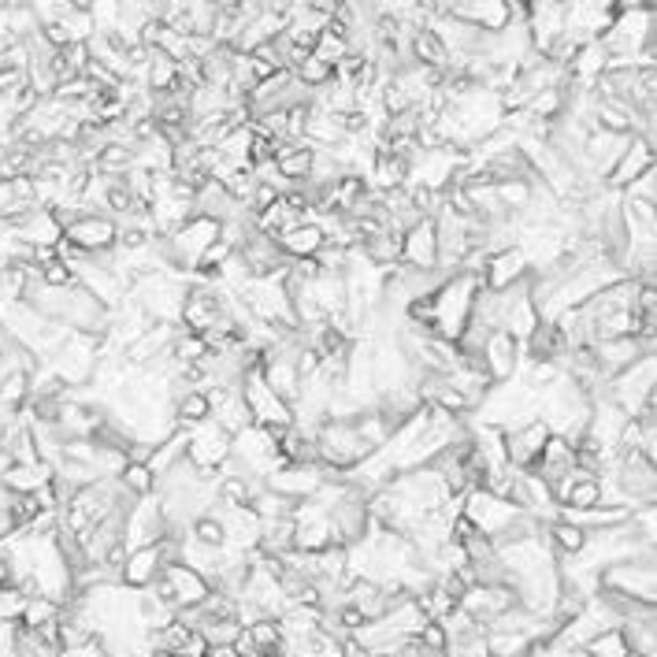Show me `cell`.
<instances>
[{
    "label": "cell",
    "mask_w": 657,
    "mask_h": 657,
    "mask_svg": "<svg viewBox=\"0 0 657 657\" xmlns=\"http://www.w3.org/2000/svg\"><path fill=\"white\" fill-rule=\"evenodd\" d=\"M60 657H108V650L100 646L97 639H89V643H82V646H75V650H63Z\"/></svg>",
    "instance_id": "28"
},
{
    "label": "cell",
    "mask_w": 657,
    "mask_h": 657,
    "mask_svg": "<svg viewBox=\"0 0 657 657\" xmlns=\"http://www.w3.org/2000/svg\"><path fill=\"white\" fill-rule=\"evenodd\" d=\"M116 483L122 487V494H127L130 501L156 494V475H153L149 464H122V472L116 475Z\"/></svg>",
    "instance_id": "23"
},
{
    "label": "cell",
    "mask_w": 657,
    "mask_h": 657,
    "mask_svg": "<svg viewBox=\"0 0 657 657\" xmlns=\"http://www.w3.org/2000/svg\"><path fill=\"white\" fill-rule=\"evenodd\" d=\"M97 361H100V339H89V334H71V339L60 345V353H56L52 361H45V364H49V372L60 379L67 390H82L89 379H94Z\"/></svg>",
    "instance_id": "5"
},
{
    "label": "cell",
    "mask_w": 657,
    "mask_h": 657,
    "mask_svg": "<svg viewBox=\"0 0 657 657\" xmlns=\"http://www.w3.org/2000/svg\"><path fill=\"white\" fill-rule=\"evenodd\" d=\"M275 245H278V253L286 256V264H297V261H316L327 238H323V231L316 223L305 219V223H297L294 231H286L283 238H275Z\"/></svg>",
    "instance_id": "18"
},
{
    "label": "cell",
    "mask_w": 657,
    "mask_h": 657,
    "mask_svg": "<svg viewBox=\"0 0 657 657\" xmlns=\"http://www.w3.org/2000/svg\"><path fill=\"white\" fill-rule=\"evenodd\" d=\"M584 654L587 657H628L631 650H628V643H624V635L617 628V631H601L598 639H590L584 646Z\"/></svg>",
    "instance_id": "24"
},
{
    "label": "cell",
    "mask_w": 657,
    "mask_h": 657,
    "mask_svg": "<svg viewBox=\"0 0 657 657\" xmlns=\"http://www.w3.org/2000/svg\"><path fill=\"white\" fill-rule=\"evenodd\" d=\"M242 398H245V405H249V416L256 428H267V431L294 428V412H290L286 401H278L272 394V386L261 379V367H249V372L242 375Z\"/></svg>",
    "instance_id": "7"
},
{
    "label": "cell",
    "mask_w": 657,
    "mask_h": 657,
    "mask_svg": "<svg viewBox=\"0 0 657 657\" xmlns=\"http://www.w3.org/2000/svg\"><path fill=\"white\" fill-rule=\"evenodd\" d=\"M479 275L472 272H457L450 278H442V286L431 294V334L442 342H453L464 334L468 320H472V305L479 294Z\"/></svg>",
    "instance_id": "1"
},
{
    "label": "cell",
    "mask_w": 657,
    "mask_h": 657,
    "mask_svg": "<svg viewBox=\"0 0 657 657\" xmlns=\"http://www.w3.org/2000/svg\"><path fill=\"white\" fill-rule=\"evenodd\" d=\"M186 461L197 468V472L219 475L231 461V434L219 428L216 420H205L197 428L186 431Z\"/></svg>",
    "instance_id": "6"
},
{
    "label": "cell",
    "mask_w": 657,
    "mask_h": 657,
    "mask_svg": "<svg viewBox=\"0 0 657 657\" xmlns=\"http://www.w3.org/2000/svg\"><path fill=\"white\" fill-rule=\"evenodd\" d=\"M520 361H523L520 342H512L506 331H494L483 342V350H479V367L487 372L490 383H506V379H512L520 372Z\"/></svg>",
    "instance_id": "14"
},
{
    "label": "cell",
    "mask_w": 657,
    "mask_h": 657,
    "mask_svg": "<svg viewBox=\"0 0 657 657\" xmlns=\"http://www.w3.org/2000/svg\"><path fill=\"white\" fill-rule=\"evenodd\" d=\"M531 472L539 475L546 487H557L568 472H576L572 445H568L565 439H553V434H550V442L542 445V453H539V461H535Z\"/></svg>",
    "instance_id": "19"
},
{
    "label": "cell",
    "mask_w": 657,
    "mask_h": 657,
    "mask_svg": "<svg viewBox=\"0 0 657 657\" xmlns=\"http://www.w3.org/2000/svg\"><path fill=\"white\" fill-rule=\"evenodd\" d=\"M19 654H22V624L0 620V657H19Z\"/></svg>",
    "instance_id": "25"
},
{
    "label": "cell",
    "mask_w": 657,
    "mask_h": 657,
    "mask_svg": "<svg viewBox=\"0 0 657 657\" xmlns=\"http://www.w3.org/2000/svg\"><path fill=\"white\" fill-rule=\"evenodd\" d=\"M654 167V145H646L643 138H628V149H624V156L617 160V167H612V175L606 178V189H620L624 186H631L635 178H639L643 171H650Z\"/></svg>",
    "instance_id": "17"
},
{
    "label": "cell",
    "mask_w": 657,
    "mask_h": 657,
    "mask_svg": "<svg viewBox=\"0 0 657 657\" xmlns=\"http://www.w3.org/2000/svg\"><path fill=\"white\" fill-rule=\"evenodd\" d=\"M167 539V523L160 512V501L156 494L138 498L127 506V517H122V550H141V546H156Z\"/></svg>",
    "instance_id": "8"
},
{
    "label": "cell",
    "mask_w": 657,
    "mask_h": 657,
    "mask_svg": "<svg viewBox=\"0 0 657 657\" xmlns=\"http://www.w3.org/2000/svg\"><path fill=\"white\" fill-rule=\"evenodd\" d=\"M654 353V342H643V339H609V342H590V356H595L598 372L612 379L620 372H628L635 361H643V356Z\"/></svg>",
    "instance_id": "12"
},
{
    "label": "cell",
    "mask_w": 657,
    "mask_h": 657,
    "mask_svg": "<svg viewBox=\"0 0 657 657\" xmlns=\"http://www.w3.org/2000/svg\"><path fill=\"white\" fill-rule=\"evenodd\" d=\"M334 546L331 520L316 501H301L294 509V553H323Z\"/></svg>",
    "instance_id": "11"
},
{
    "label": "cell",
    "mask_w": 657,
    "mask_h": 657,
    "mask_svg": "<svg viewBox=\"0 0 657 657\" xmlns=\"http://www.w3.org/2000/svg\"><path fill=\"white\" fill-rule=\"evenodd\" d=\"M461 517L472 523V528L483 535L487 542H494L523 517V512L517 506H509L506 498H498V494H490V490L475 487V490H468V494L461 498Z\"/></svg>",
    "instance_id": "4"
},
{
    "label": "cell",
    "mask_w": 657,
    "mask_h": 657,
    "mask_svg": "<svg viewBox=\"0 0 657 657\" xmlns=\"http://www.w3.org/2000/svg\"><path fill=\"white\" fill-rule=\"evenodd\" d=\"M4 464H8V461H4V457H0V472H4Z\"/></svg>",
    "instance_id": "29"
},
{
    "label": "cell",
    "mask_w": 657,
    "mask_h": 657,
    "mask_svg": "<svg viewBox=\"0 0 657 657\" xmlns=\"http://www.w3.org/2000/svg\"><path fill=\"white\" fill-rule=\"evenodd\" d=\"M654 183H657V171L650 167V171H643L639 178H635L631 186H624V197H631V200H646V205H654V197H657Z\"/></svg>",
    "instance_id": "26"
},
{
    "label": "cell",
    "mask_w": 657,
    "mask_h": 657,
    "mask_svg": "<svg viewBox=\"0 0 657 657\" xmlns=\"http://www.w3.org/2000/svg\"><path fill=\"white\" fill-rule=\"evenodd\" d=\"M175 561V542H156V546H141V550H130L127 561L119 568V579L127 590H149L156 579H160L164 565Z\"/></svg>",
    "instance_id": "10"
},
{
    "label": "cell",
    "mask_w": 657,
    "mask_h": 657,
    "mask_svg": "<svg viewBox=\"0 0 657 657\" xmlns=\"http://www.w3.org/2000/svg\"><path fill=\"white\" fill-rule=\"evenodd\" d=\"M49 483H52L49 464H4V472H0V490L16 498L38 494V490H45Z\"/></svg>",
    "instance_id": "20"
},
{
    "label": "cell",
    "mask_w": 657,
    "mask_h": 657,
    "mask_svg": "<svg viewBox=\"0 0 657 657\" xmlns=\"http://www.w3.org/2000/svg\"><path fill=\"white\" fill-rule=\"evenodd\" d=\"M119 223L111 216H78L63 227V245L78 256H105L116 249Z\"/></svg>",
    "instance_id": "9"
},
{
    "label": "cell",
    "mask_w": 657,
    "mask_h": 657,
    "mask_svg": "<svg viewBox=\"0 0 657 657\" xmlns=\"http://www.w3.org/2000/svg\"><path fill=\"white\" fill-rule=\"evenodd\" d=\"M22 606H27V598H22L16 587L0 590V620H19L22 617Z\"/></svg>",
    "instance_id": "27"
},
{
    "label": "cell",
    "mask_w": 657,
    "mask_h": 657,
    "mask_svg": "<svg viewBox=\"0 0 657 657\" xmlns=\"http://www.w3.org/2000/svg\"><path fill=\"white\" fill-rule=\"evenodd\" d=\"M598 587L606 595H620L631 601H643V606H654L657 598V576H654V553L646 557H628V561H617L598 572Z\"/></svg>",
    "instance_id": "3"
},
{
    "label": "cell",
    "mask_w": 657,
    "mask_h": 657,
    "mask_svg": "<svg viewBox=\"0 0 657 657\" xmlns=\"http://www.w3.org/2000/svg\"><path fill=\"white\" fill-rule=\"evenodd\" d=\"M312 145H283V149L275 153V171L286 178L290 186H301V183H308V175H312Z\"/></svg>",
    "instance_id": "22"
},
{
    "label": "cell",
    "mask_w": 657,
    "mask_h": 657,
    "mask_svg": "<svg viewBox=\"0 0 657 657\" xmlns=\"http://www.w3.org/2000/svg\"><path fill=\"white\" fill-rule=\"evenodd\" d=\"M401 267L412 272H439V238H434V219H420L401 234Z\"/></svg>",
    "instance_id": "13"
},
{
    "label": "cell",
    "mask_w": 657,
    "mask_h": 657,
    "mask_svg": "<svg viewBox=\"0 0 657 657\" xmlns=\"http://www.w3.org/2000/svg\"><path fill=\"white\" fill-rule=\"evenodd\" d=\"M528 275H531L528 272V261H523L520 249H501V253H490L487 256L479 283H483V290H512V286H520Z\"/></svg>",
    "instance_id": "16"
},
{
    "label": "cell",
    "mask_w": 657,
    "mask_h": 657,
    "mask_svg": "<svg viewBox=\"0 0 657 657\" xmlns=\"http://www.w3.org/2000/svg\"><path fill=\"white\" fill-rule=\"evenodd\" d=\"M546 442H550V431H546V423H539V420H531V423H523V428L506 431V457H509V464L520 468V472H531Z\"/></svg>",
    "instance_id": "15"
},
{
    "label": "cell",
    "mask_w": 657,
    "mask_h": 657,
    "mask_svg": "<svg viewBox=\"0 0 657 657\" xmlns=\"http://www.w3.org/2000/svg\"><path fill=\"white\" fill-rule=\"evenodd\" d=\"M654 383H657V364H654V353L643 356V361H635L628 372L612 375L609 386H606V398L617 405L628 420H639V416H657V401H654Z\"/></svg>",
    "instance_id": "2"
},
{
    "label": "cell",
    "mask_w": 657,
    "mask_h": 657,
    "mask_svg": "<svg viewBox=\"0 0 657 657\" xmlns=\"http://www.w3.org/2000/svg\"><path fill=\"white\" fill-rule=\"evenodd\" d=\"M212 420H216L219 428L231 434V439L238 431L253 428V416H249V405H245V398H242V386H231L227 394H223L216 405H212Z\"/></svg>",
    "instance_id": "21"
}]
</instances>
